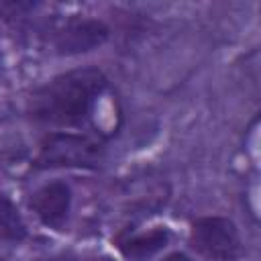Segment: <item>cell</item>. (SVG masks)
Listing matches in <instances>:
<instances>
[{
	"instance_id": "cell-4",
	"label": "cell",
	"mask_w": 261,
	"mask_h": 261,
	"mask_svg": "<svg viewBox=\"0 0 261 261\" xmlns=\"http://www.w3.org/2000/svg\"><path fill=\"white\" fill-rule=\"evenodd\" d=\"M110 35V29L88 16H71L51 31V47L59 55H77L100 47Z\"/></svg>"
},
{
	"instance_id": "cell-2",
	"label": "cell",
	"mask_w": 261,
	"mask_h": 261,
	"mask_svg": "<svg viewBox=\"0 0 261 261\" xmlns=\"http://www.w3.org/2000/svg\"><path fill=\"white\" fill-rule=\"evenodd\" d=\"M106 151V141L102 135L75 133V130H51L39 143V153L35 157L37 169H57V167H82L94 169Z\"/></svg>"
},
{
	"instance_id": "cell-8",
	"label": "cell",
	"mask_w": 261,
	"mask_h": 261,
	"mask_svg": "<svg viewBox=\"0 0 261 261\" xmlns=\"http://www.w3.org/2000/svg\"><path fill=\"white\" fill-rule=\"evenodd\" d=\"M163 261H194L192 257H188L186 253H171L167 257H163Z\"/></svg>"
},
{
	"instance_id": "cell-7",
	"label": "cell",
	"mask_w": 261,
	"mask_h": 261,
	"mask_svg": "<svg viewBox=\"0 0 261 261\" xmlns=\"http://www.w3.org/2000/svg\"><path fill=\"white\" fill-rule=\"evenodd\" d=\"M29 234L27 224L18 212V208L6 196H0V241L20 243Z\"/></svg>"
},
{
	"instance_id": "cell-5",
	"label": "cell",
	"mask_w": 261,
	"mask_h": 261,
	"mask_svg": "<svg viewBox=\"0 0 261 261\" xmlns=\"http://www.w3.org/2000/svg\"><path fill=\"white\" fill-rule=\"evenodd\" d=\"M29 206L35 212V216L49 228H61L63 222L69 216L71 208V190L65 181H47L41 188H37L31 198Z\"/></svg>"
},
{
	"instance_id": "cell-1",
	"label": "cell",
	"mask_w": 261,
	"mask_h": 261,
	"mask_svg": "<svg viewBox=\"0 0 261 261\" xmlns=\"http://www.w3.org/2000/svg\"><path fill=\"white\" fill-rule=\"evenodd\" d=\"M108 88V77L98 67H75L51 77L33 90L27 114L33 122L71 130L84 126Z\"/></svg>"
},
{
	"instance_id": "cell-9",
	"label": "cell",
	"mask_w": 261,
	"mask_h": 261,
	"mask_svg": "<svg viewBox=\"0 0 261 261\" xmlns=\"http://www.w3.org/2000/svg\"><path fill=\"white\" fill-rule=\"evenodd\" d=\"M0 261H2V257H0Z\"/></svg>"
},
{
	"instance_id": "cell-6",
	"label": "cell",
	"mask_w": 261,
	"mask_h": 261,
	"mask_svg": "<svg viewBox=\"0 0 261 261\" xmlns=\"http://www.w3.org/2000/svg\"><path fill=\"white\" fill-rule=\"evenodd\" d=\"M169 243V230L165 226H155L149 230H124L114 239V247L126 261H147Z\"/></svg>"
},
{
	"instance_id": "cell-3",
	"label": "cell",
	"mask_w": 261,
	"mask_h": 261,
	"mask_svg": "<svg viewBox=\"0 0 261 261\" xmlns=\"http://www.w3.org/2000/svg\"><path fill=\"white\" fill-rule=\"evenodd\" d=\"M190 247L212 261H237L243 241L237 224L226 216H200L190 226Z\"/></svg>"
}]
</instances>
